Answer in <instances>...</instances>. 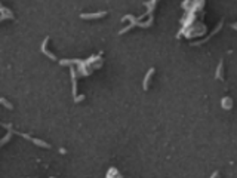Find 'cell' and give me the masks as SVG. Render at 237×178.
<instances>
[{"label": "cell", "instance_id": "cell-1", "mask_svg": "<svg viewBox=\"0 0 237 178\" xmlns=\"http://www.w3.org/2000/svg\"><path fill=\"white\" fill-rule=\"evenodd\" d=\"M104 15H107V12H98V14H82V15H80V18H82V20H96V18H101V17H104Z\"/></svg>", "mask_w": 237, "mask_h": 178}, {"label": "cell", "instance_id": "cell-2", "mask_svg": "<svg viewBox=\"0 0 237 178\" xmlns=\"http://www.w3.org/2000/svg\"><path fill=\"white\" fill-rule=\"evenodd\" d=\"M154 71H156L154 68H150V70H148V73H147V74H145V77H144V83H142V85H144V91H147V89H148L150 79H151V76H153V74H154Z\"/></svg>", "mask_w": 237, "mask_h": 178}, {"label": "cell", "instance_id": "cell-3", "mask_svg": "<svg viewBox=\"0 0 237 178\" xmlns=\"http://www.w3.org/2000/svg\"><path fill=\"white\" fill-rule=\"evenodd\" d=\"M71 80H73V95L76 98L77 95V82H76V76H74V70L71 68Z\"/></svg>", "mask_w": 237, "mask_h": 178}, {"label": "cell", "instance_id": "cell-4", "mask_svg": "<svg viewBox=\"0 0 237 178\" xmlns=\"http://www.w3.org/2000/svg\"><path fill=\"white\" fill-rule=\"evenodd\" d=\"M33 143H34L36 146H40V147H45V149H49V147H50V146H49L47 143L42 141V140H36V138H34V140H33Z\"/></svg>", "mask_w": 237, "mask_h": 178}, {"label": "cell", "instance_id": "cell-5", "mask_svg": "<svg viewBox=\"0 0 237 178\" xmlns=\"http://www.w3.org/2000/svg\"><path fill=\"white\" fill-rule=\"evenodd\" d=\"M10 135H12V132H10V131H9V132H8V134H6V137H4V138H3V140H2V141H0V144H2V146H3V144H6V143H8V140H9V138H10Z\"/></svg>", "mask_w": 237, "mask_h": 178}, {"label": "cell", "instance_id": "cell-6", "mask_svg": "<svg viewBox=\"0 0 237 178\" xmlns=\"http://www.w3.org/2000/svg\"><path fill=\"white\" fill-rule=\"evenodd\" d=\"M0 102H2V104H3V105H4V107H8V108H10V110H12V105H10V104H9V102L6 101V100H4V98H2V100H0Z\"/></svg>", "mask_w": 237, "mask_h": 178}]
</instances>
